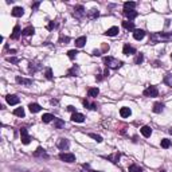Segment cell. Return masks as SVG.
<instances>
[{
  "instance_id": "e0dca14e",
  "label": "cell",
  "mask_w": 172,
  "mask_h": 172,
  "mask_svg": "<svg viewBox=\"0 0 172 172\" xmlns=\"http://www.w3.org/2000/svg\"><path fill=\"white\" fill-rule=\"evenodd\" d=\"M86 36H79V38H77L75 39V47H78V48H82L83 46H85L86 43Z\"/></svg>"
},
{
  "instance_id": "b9f144b4",
  "label": "cell",
  "mask_w": 172,
  "mask_h": 172,
  "mask_svg": "<svg viewBox=\"0 0 172 172\" xmlns=\"http://www.w3.org/2000/svg\"><path fill=\"white\" fill-rule=\"evenodd\" d=\"M7 61L8 62H11V63H18L19 62V58H16V57H8Z\"/></svg>"
},
{
  "instance_id": "8992f818",
  "label": "cell",
  "mask_w": 172,
  "mask_h": 172,
  "mask_svg": "<svg viewBox=\"0 0 172 172\" xmlns=\"http://www.w3.org/2000/svg\"><path fill=\"white\" fill-rule=\"evenodd\" d=\"M20 139H22V143H23L24 145L30 144V141H31V137H30V134H28L27 129L26 128H22L20 129Z\"/></svg>"
},
{
  "instance_id": "4316f807",
  "label": "cell",
  "mask_w": 172,
  "mask_h": 172,
  "mask_svg": "<svg viewBox=\"0 0 172 172\" xmlns=\"http://www.w3.org/2000/svg\"><path fill=\"white\" fill-rule=\"evenodd\" d=\"M122 27L125 28V30H133V31H134V24H133V22H130V20L122 22Z\"/></svg>"
},
{
  "instance_id": "1f68e13d",
  "label": "cell",
  "mask_w": 172,
  "mask_h": 172,
  "mask_svg": "<svg viewBox=\"0 0 172 172\" xmlns=\"http://www.w3.org/2000/svg\"><path fill=\"white\" fill-rule=\"evenodd\" d=\"M40 65H36V63H32L30 62V73H35V71H38L40 69Z\"/></svg>"
},
{
  "instance_id": "ee69618b",
  "label": "cell",
  "mask_w": 172,
  "mask_h": 172,
  "mask_svg": "<svg viewBox=\"0 0 172 172\" xmlns=\"http://www.w3.org/2000/svg\"><path fill=\"white\" fill-rule=\"evenodd\" d=\"M59 42L65 43V44H66V43L70 42V38H67V36H61V38H59Z\"/></svg>"
},
{
  "instance_id": "f907efd6",
  "label": "cell",
  "mask_w": 172,
  "mask_h": 172,
  "mask_svg": "<svg viewBox=\"0 0 172 172\" xmlns=\"http://www.w3.org/2000/svg\"><path fill=\"white\" fill-rule=\"evenodd\" d=\"M171 59H172V54H171Z\"/></svg>"
},
{
  "instance_id": "7a4b0ae2",
  "label": "cell",
  "mask_w": 172,
  "mask_h": 172,
  "mask_svg": "<svg viewBox=\"0 0 172 172\" xmlns=\"http://www.w3.org/2000/svg\"><path fill=\"white\" fill-rule=\"evenodd\" d=\"M104 63H105L106 67H112V69H118V67L122 66L121 61H118L116 58H112V57H104Z\"/></svg>"
},
{
  "instance_id": "9c48e42d",
  "label": "cell",
  "mask_w": 172,
  "mask_h": 172,
  "mask_svg": "<svg viewBox=\"0 0 172 172\" xmlns=\"http://www.w3.org/2000/svg\"><path fill=\"white\" fill-rule=\"evenodd\" d=\"M144 36H145V32L143 31V30H140V28H136V30L133 31V38H134L136 40L144 39Z\"/></svg>"
},
{
  "instance_id": "8d00e7d4",
  "label": "cell",
  "mask_w": 172,
  "mask_h": 172,
  "mask_svg": "<svg viewBox=\"0 0 172 172\" xmlns=\"http://www.w3.org/2000/svg\"><path fill=\"white\" fill-rule=\"evenodd\" d=\"M143 61H144V55L141 54H137L136 55V58H134V63H136V65H140V63H143Z\"/></svg>"
},
{
  "instance_id": "681fc988",
  "label": "cell",
  "mask_w": 172,
  "mask_h": 172,
  "mask_svg": "<svg viewBox=\"0 0 172 172\" xmlns=\"http://www.w3.org/2000/svg\"><path fill=\"white\" fill-rule=\"evenodd\" d=\"M169 133H171V134H172V129H169Z\"/></svg>"
},
{
  "instance_id": "c3c4849f",
  "label": "cell",
  "mask_w": 172,
  "mask_h": 172,
  "mask_svg": "<svg viewBox=\"0 0 172 172\" xmlns=\"http://www.w3.org/2000/svg\"><path fill=\"white\" fill-rule=\"evenodd\" d=\"M90 172H101V171H90Z\"/></svg>"
},
{
  "instance_id": "d590c367",
  "label": "cell",
  "mask_w": 172,
  "mask_h": 172,
  "mask_svg": "<svg viewBox=\"0 0 172 172\" xmlns=\"http://www.w3.org/2000/svg\"><path fill=\"white\" fill-rule=\"evenodd\" d=\"M160 144H161V147H163L164 149H167V148H169V147H171V141H169L168 139H163Z\"/></svg>"
},
{
  "instance_id": "5b68a950",
  "label": "cell",
  "mask_w": 172,
  "mask_h": 172,
  "mask_svg": "<svg viewBox=\"0 0 172 172\" xmlns=\"http://www.w3.org/2000/svg\"><path fill=\"white\" fill-rule=\"evenodd\" d=\"M145 96V97H157V94H159V90H157L156 86H148L147 89L144 90V93H143Z\"/></svg>"
},
{
  "instance_id": "836d02e7",
  "label": "cell",
  "mask_w": 172,
  "mask_h": 172,
  "mask_svg": "<svg viewBox=\"0 0 172 172\" xmlns=\"http://www.w3.org/2000/svg\"><path fill=\"white\" fill-rule=\"evenodd\" d=\"M105 159H109V160H112L113 163H117L118 160H120V153L118 152H116L114 155H112V156H106Z\"/></svg>"
},
{
  "instance_id": "7402d4cb",
  "label": "cell",
  "mask_w": 172,
  "mask_h": 172,
  "mask_svg": "<svg viewBox=\"0 0 172 172\" xmlns=\"http://www.w3.org/2000/svg\"><path fill=\"white\" fill-rule=\"evenodd\" d=\"M124 15H125V18L126 19H129V20H132V19H134V18H137V14L136 11H126V10H124Z\"/></svg>"
},
{
  "instance_id": "2e32d148",
  "label": "cell",
  "mask_w": 172,
  "mask_h": 172,
  "mask_svg": "<svg viewBox=\"0 0 172 172\" xmlns=\"http://www.w3.org/2000/svg\"><path fill=\"white\" fill-rule=\"evenodd\" d=\"M86 16H87L89 19H97L98 16H100V11H98V10H96V8H93V10L87 11Z\"/></svg>"
},
{
  "instance_id": "60d3db41",
  "label": "cell",
  "mask_w": 172,
  "mask_h": 172,
  "mask_svg": "<svg viewBox=\"0 0 172 172\" xmlns=\"http://www.w3.org/2000/svg\"><path fill=\"white\" fill-rule=\"evenodd\" d=\"M44 75H46L47 79H53V70H51L50 67H47V69H46V74H44Z\"/></svg>"
},
{
  "instance_id": "d6986e66",
  "label": "cell",
  "mask_w": 172,
  "mask_h": 172,
  "mask_svg": "<svg viewBox=\"0 0 172 172\" xmlns=\"http://www.w3.org/2000/svg\"><path fill=\"white\" fill-rule=\"evenodd\" d=\"M78 74H79V67L75 66V65L67 71V77H77Z\"/></svg>"
},
{
  "instance_id": "d4e9b609",
  "label": "cell",
  "mask_w": 172,
  "mask_h": 172,
  "mask_svg": "<svg viewBox=\"0 0 172 172\" xmlns=\"http://www.w3.org/2000/svg\"><path fill=\"white\" fill-rule=\"evenodd\" d=\"M53 120H55V117L50 113H46V114H43L42 116V121L44 122V124H48V122H51Z\"/></svg>"
},
{
  "instance_id": "484cf974",
  "label": "cell",
  "mask_w": 172,
  "mask_h": 172,
  "mask_svg": "<svg viewBox=\"0 0 172 172\" xmlns=\"http://www.w3.org/2000/svg\"><path fill=\"white\" fill-rule=\"evenodd\" d=\"M163 109H164V105H163V104H161V102H156V104H155V105H153V112H155V113H161V112H163Z\"/></svg>"
},
{
  "instance_id": "277c9868",
  "label": "cell",
  "mask_w": 172,
  "mask_h": 172,
  "mask_svg": "<svg viewBox=\"0 0 172 172\" xmlns=\"http://www.w3.org/2000/svg\"><path fill=\"white\" fill-rule=\"evenodd\" d=\"M59 159L65 163H74L75 161V155L74 153H67V152H62L59 153Z\"/></svg>"
},
{
  "instance_id": "8fae6325",
  "label": "cell",
  "mask_w": 172,
  "mask_h": 172,
  "mask_svg": "<svg viewBox=\"0 0 172 172\" xmlns=\"http://www.w3.org/2000/svg\"><path fill=\"white\" fill-rule=\"evenodd\" d=\"M16 82L19 83V85H26V86H30L32 83V79H27V78H23V77H20V75H18L15 79Z\"/></svg>"
},
{
  "instance_id": "74e56055",
  "label": "cell",
  "mask_w": 172,
  "mask_h": 172,
  "mask_svg": "<svg viewBox=\"0 0 172 172\" xmlns=\"http://www.w3.org/2000/svg\"><path fill=\"white\" fill-rule=\"evenodd\" d=\"M89 136L91 137V139H94L97 143H102V137L100 136V134H96V133H89Z\"/></svg>"
},
{
  "instance_id": "f1b7e54d",
  "label": "cell",
  "mask_w": 172,
  "mask_h": 172,
  "mask_svg": "<svg viewBox=\"0 0 172 172\" xmlns=\"http://www.w3.org/2000/svg\"><path fill=\"white\" fill-rule=\"evenodd\" d=\"M134 7H136V3H134V1H125V3H124V10H126V11H133Z\"/></svg>"
},
{
  "instance_id": "bcb514c9",
  "label": "cell",
  "mask_w": 172,
  "mask_h": 172,
  "mask_svg": "<svg viewBox=\"0 0 172 172\" xmlns=\"http://www.w3.org/2000/svg\"><path fill=\"white\" fill-rule=\"evenodd\" d=\"M39 5H40L39 1H36V3H34V4H32V10H34V11H35V10H38V8H39Z\"/></svg>"
},
{
  "instance_id": "4fadbf2b",
  "label": "cell",
  "mask_w": 172,
  "mask_h": 172,
  "mask_svg": "<svg viewBox=\"0 0 172 172\" xmlns=\"http://www.w3.org/2000/svg\"><path fill=\"white\" fill-rule=\"evenodd\" d=\"M11 15L15 16V18H22V16L24 15V10L22 7H15L14 10H12Z\"/></svg>"
},
{
  "instance_id": "ab89813d",
  "label": "cell",
  "mask_w": 172,
  "mask_h": 172,
  "mask_svg": "<svg viewBox=\"0 0 172 172\" xmlns=\"http://www.w3.org/2000/svg\"><path fill=\"white\" fill-rule=\"evenodd\" d=\"M83 105H85V108H89V109H97V106H96V104H89V101H83Z\"/></svg>"
},
{
  "instance_id": "83f0119b",
  "label": "cell",
  "mask_w": 172,
  "mask_h": 172,
  "mask_svg": "<svg viewBox=\"0 0 172 172\" xmlns=\"http://www.w3.org/2000/svg\"><path fill=\"white\" fill-rule=\"evenodd\" d=\"M28 108L31 110V113H38V112H40V109H42L39 104H30Z\"/></svg>"
},
{
  "instance_id": "3957f363",
  "label": "cell",
  "mask_w": 172,
  "mask_h": 172,
  "mask_svg": "<svg viewBox=\"0 0 172 172\" xmlns=\"http://www.w3.org/2000/svg\"><path fill=\"white\" fill-rule=\"evenodd\" d=\"M86 15V11L85 8H83V5H77V7H74V12H73V16H74L75 19H83Z\"/></svg>"
},
{
  "instance_id": "7bdbcfd3",
  "label": "cell",
  "mask_w": 172,
  "mask_h": 172,
  "mask_svg": "<svg viewBox=\"0 0 172 172\" xmlns=\"http://www.w3.org/2000/svg\"><path fill=\"white\" fill-rule=\"evenodd\" d=\"M55 27H57V24H55L54 22H50V23L47 24V30H48V31H53Z\"/></svg>"
},
{
  "instance_id": "52a82bcc",
  "label": "cell",
  "mask_w": 172,
  "mask_h": 172,
  "mask_svg": "<svg viewBox=\"0 0 172 172\" xmlns=\"http://www.w3.org/2000/svg\"><path fill=\"white\" fill-rule=\"evenodd\" d=\"M5 101H7V104H10V105H18L20 100L15 94H8L7 97H5Z\"/></svg>"
},
{
  "instance_id": "816d5d0a",
  "label": "cell",
  "mask_w": 172,
  "mask_h": 172,
  "mask_svg": "<svg viewBox=\"0 0 172 172\" xmlns=\"http://www.w3.org/2000/svg\"><path fill=\"white\" fill-rule=\"evenodd\" d=\"M161 172H165V171H161Z\"/></svg>"
},
{
  "instance_id": "30bf717a",
  "label": "cell",
  "mask_w": 172,
  "mask_h": 172,
  "mask_svg": "<svg viewBox=\"0 0 172 172\" xmlns=\"http://www.w3.org/2000/svg\"><path fill=\"white\" fill-rule=\"evenodd\" d=\"M22 35V31H20V27H19V24H16L15 27H14V31H12L11 34V39L16 40V39H19V36Z\"/></svg>"
},
{
  "instance_id": "603a6c76",
  "label": "cell",
  "mask_w": 172,
  "mask_h": 172,
  "mask_svg": "<svg viewBox=\"0 0 172 172\" xmlns=\"http://www.w3.org/2000/svg\"><path fill=\"white\" fill-rule=\"evenodd\" d=\"M98 94H100V89H98V87H90V89L87 90V96L91 98L97 97Z\"/></svg>"
},
{
  "instance_id": "9a60e30c",
  "label": "cell",
  "mask_w": 172,
  "mask_h": 172,
  "mask_svg": "<svg viewBox=\"0 0 172 172\" xmlns=\"http://www.w3.org/2000/svg\"><path fill=\"white\" fill-rule=\"evenodd\" d=\"M34 156L35 157H48V155H47L46 152H44V149L42 148V147H38V148H36V151L35 152H34Z\"/></svg>"
},
{
  "instance_id": "7dc6e473",
  "label": "cell",
  "mask_w": 172,
  "mask_h": 172,
  "mask_svg": "<svg viewBox=\"0 0 172 172\" xmlns=\"http://www.w3.org/2000/svg\"><path fill=\"white\" fill-rule=\"evenodd\" d=\"M93 55H96V57H97V55H101V51H100V50H94Z\"/></svg>"
},
{
  "instance_id": "cb8c5ba5",
  "label": "cell",
  "mask_w": 172,
  "mask_h": 172,
  "mask_svg": "<svg viewBox=\"0 0 172 172\" xmlns=\"http://www.w3.org/2000/svg\"><path fill=\"white\" fill-rule=\"evenodd\" d=\"M120 114H121V117H129L130 114H132V110L129 109V108H126V106H124V108H121L120 109Z\"/></svg>"
},
{
  "instance_id": "f546056e",
  "label": "cell",
  "mask_w": 172,
  "mask_h": 172,
  "mask_svg": "<svg viewBox=\"0 0 172 172\" xmlns=\"http://www.w3.org/2000/svg\"><path fill=\"white\" fill-rule=\"evenodd\" d=\"M65 126V122L61 120V118H55L54 120V128L55 129H61V128H63Z\"/></svg>"
},
{
  "instance_id": "ac0fdd59",
  "label": "cell",
  "mask_w": 172,
  "mask_h": 172,
  "mask_svg": "<svg viewBox=\"0 0 172 172\" xmlns=\"http://www.w3.org/2000/svg\"><path fill=\"white\" fill-rule=\"evenodd\" d=\"M141 134L144 137H151V134H152V129H151V126L148 125H144L143 128H141Z\"/></svg>"
},
{
  "instance_id": "ffe728a7",
  "label": "cell",
  "mask_w": 172,
  "mask_h": 172,
  "mask_svg": "<svg viewBox=\"0 0 172 172\" xmlns=\"http://www.w3.org/2000/svg\"><path fill=\"white\" fill-rule=\"evenodd\" d=\"M118 27H116V26H113V27H110V28H108V31L105 32V35H108V36H116L118 34Z\"/></svg>"
},
{
  "instance_id": "5bb4252c",
  "label": "cell",
  "mask_w": 172,
  "mask_h": 172,
  "mask_svg": "<svg viewBox=\"0 0 172 172\" xmlns=\"http://www.w3.org/2000/svg\"><path fill=\"white\" fill-rule=\"evenodd\" d=\"M71 121L73 122H83L85 121V116L81 113H73L71 116Z\"/></svg>"
},
{
  "instance_id": "6da1fadb",
  "label": "cell",
  "mask_w": 172,
  "mask_h": 172,
  "mask_svg": "<svg viewBox=\"0 0 172 172\" xmlns=\"http://www.w3.org/2000/svg\"><path fill=\"white\" fill-rule=\"evenodd\" d=\"M172 40V32H155L151 35L149 43L156 44V43H164V42H171Z\"/></svg>"
},
{
  "instance_id": "4dcf8cb0",
  "label": "cell",
  "mask_w": 172,
  "mask_h": 172,
  "mask_svg": "<svg viewBox=\"0 0 172 172\" xmlns=\"http://www.w3.org/2000/svg\"><path fill=\"white\" fill-rule=\"evenodd\" d=\"M129 172H143V168L137 164H132L129 165Z\"/></svg>"
},
{
  "instance_id": "f6af8a7d",
  "label": "cell",
  "mask_w": 172,
  "mask_h": 172,
  "mask_svg": "<svg viewBox=\"0 0 172 172\" xmlns=\"http://www.w3.org/2000/svg\"><path fill=\"white\" fill-rule=\"evenodd\" d=\"M67 110H69V112H73V113H77V109H75L73 105H69V106H67Z\"/></svg>"
},
{
  "instance_id": "d6a6232c",
  "label": "cell",
  "mask_w": 172,
  "mask_h": 172,
  "mask_svg": "<svg viewBox=\"0 0 172 172\" xmlns=\"http://www.w3.org/2000/svg\"><path fill=\"white\" fill-rule=\"evenodd\" d=\"M14 114H15V116H18V117H24V109L23 108H16L15 110H14Z\"/></svg>"
},
{
  "instance_id": "7c38bea8",
  "label": "cell",
  "mask_w": 172,
  "mask_h": 172,
  "mask_svg": "<svg viewBox=\"0 0 172 172\" xmlns=\"http://www.w3.org/2000/svg\"><path fill=\"white\" fill-rule=\"evenodd\" d=\"M122 53H124L125 55H133V54H136V48L132 47L130 44H125L124 48H122Z\"/></svg>"
},
{
  "instance_id": "f35d334b",
  "label": "cell",
  "mask_w": 172,
  "mask_h": 172,
  "mask_svg": "<svg viewBox=\"0 0 172 172\" xmlns=\"http://www.w3.org/2000/svg\"><path fill=\"white\" fill-rule=\"evenodd\" d=\"M77 54H78V51L77 50H70V51H67V57L70 59H74L75 57H77Z\"/></svg>"
},
{
  "instance_id": "44dd1931",
  "label": "cell",
  "mask_w": 172,
  "mask_h": 172,
  "mask_svg": "<svg viewBox=\"0 0 172 172\" xmlns=\"http://www.w3.org/2000/svg\"><path fill=\"white\" fill-rule=\"evenodd\" d=\"M34 32H35V28L32 27V26H28V27H26L23 31H22V35L30 36V35H34Z\"/></svg>"
},
{
  "instance_id": "ba28073f",
  "label": "cell",
  "mask_w": 172,
  "mask_h": 172,
  "mask_svg": "<svg viewBox=\"0 0 172 172\" xmlns=\"http://www.w3.org/2000/svg\"><path fill=\"white\" fill-rule=\"evenodd\" d=\"M57 147H58L59 149L65 151V149L69 148V140H67V139H59L58 143H57Z\"/></svg>"
},
{
  "instance_id": "e575fe53",
  "label": "cell",
  "mask_w": 172,
  "mask_h": 172,
  "mask_svg": "<svg viewBox=\"0 0 172 172\" xmlns=\"http://www.w3.org/2000/svg\"><path fill=\"white\" fill-rule=\"evenodd\" d=\"M164 83L172 89V74H167L164 77Z\"/></svg>"
}]
</instances>
